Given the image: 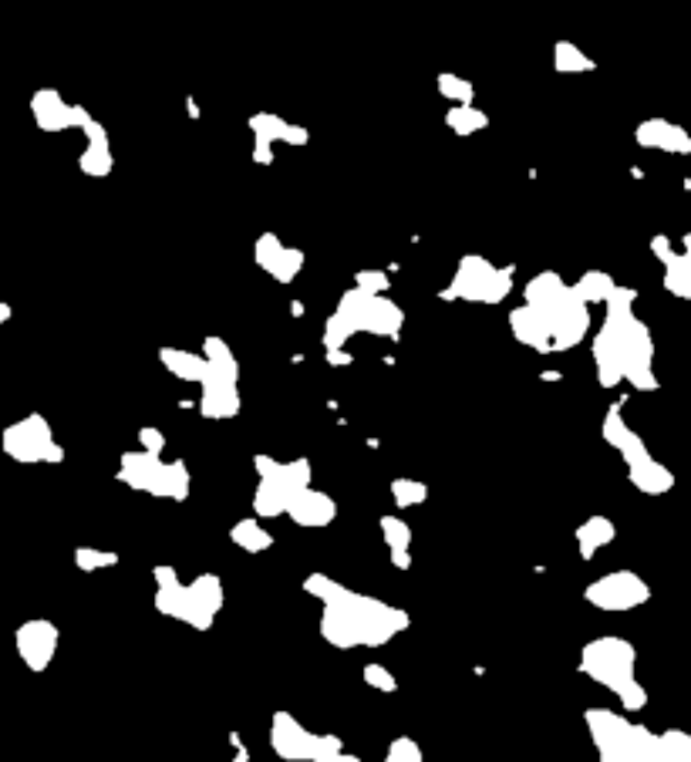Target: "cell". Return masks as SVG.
<instances>
[{
	"mask_svg": "<svg viewBox=\"0 0 691 762\" xmlns=\"http://www.w3.org/2000/svg\"><path fill=\"white\" fill-rule=\"evenodd\" d=\"M253 253H257V267L263 274L274 277L277 284H290V280L300 274V267H304V253L297 247H287V243L274 237V233H263Z\"/></svg>",
	"mask_w": 691,
	"mask_h": 762,
	"instance_id": "cell-19",
	"label": "cell"
},
{
	"mask_svg": "<svg viewBox=\"0 0 691 762\" xmlns=\"http://www.w3.org/2000/svg\"><path fill=\"white\" fill-rule=\"evenodd\" d=\"M607 317L594 338V365L600 385L611 388L617 381H627L634 388H658L654 378V341L634 314V290L617 287L604 301Z\"/></svg>",
	"mask_w": 691,
	"mask_h": 762,
	"instance_id": "cell-3",
	"label": "cell"
},
{
	"mask_svg": "<svg viewBox=\"0 0 691 762\" xmlns=\"http://www.w3.org/2000/svg\"><path fill=\"white\" fill-rule=\"evenodd\" d=\"M509 328L516 341L540 355L570 351L587 338L590 304L574 284L560 280L553 270H543L526 284V304L509 314Z\"/></svg>",
	"mask_w": 691,
	"mask_h": 762,
	"instance_id": "cell-1",
	"label": "cell"
},
{
	"mask_svg": "<svg viewBox=\"0 0 691 762\" xmlns=\"http://www.w3.org/2000/svg\"><path fill=\"white\" fill-rule=\"evenodd\" d=\"M81 132H85V139H88L85 152L78 156L81 172H85V176H95V179L108 176V172H112V166H115L112 145H108V132H105L95 119H88L85 125H81Z\"/></svg>",
	"mask_w": 691,
	"mask_h": 762,
	"instance_id": "cell-22",
	"label": "cell"
},
{
	"mask_svg": "<svg viewBox=\"0 0 691 762\" xmlns=\"http://www.w3.org/2000/svg\"><path fill=\"white\" fill-rule=\"evenodd\" d=\"M661 746H665V759H691V739L685 732H665Z\"/></svg>",
	"mask_w": 691,
	"mask_h": 762,
	"instance_id": "cell-33",
	"label": "cell"
},
{
	"mask_svg": "<svg viewBox=\"0 0 691 762\" xmlns=\"http://www.w3.org/2000/svg\"><path fill=\"white\" fill-rule=\"evenodd\" d=\"M604 439L611 442V446L624 456L627 476H631V483L638 486L641 493H648V496L668 493L671 483H675V476H671L668 469L651 456L641 435L624 422L621 405H614L611 412H607V419H604Z\"/></svg>",
	"mask_w": 691,
	"mask_h": 762,
	"instance_id": "cell-7",
	"label": "cell"
},
{
	"mask_svg": "<svg viewBox=\"0 0 691 762\" xmlns=\"http://www.w3.org/2000/svg\"><path fill=\"white\" fill-rule=\"evenodd\" d=\"M118 479L139 493L159 496V500H186L189 496V469L183 459L166 462L162 452H125Z\"/></svg>",
	"mask_w": 691,
	"mask_h": 762,
	"instance_id": "cell-9",
	"label": "cell"
},
{
	"mask_svg": "<svg viewBox=\"0 0 691 762\" xmlns=\"http://www.w3.org/2000/svg\"><path fill=\"white\" fill-rule=\"evenodd\" d=\"M392 496H395L398 510H408V506H415V503H425L429 489H425V483H415V479H395Z\"/></svg>",
	"mask_w": 691,
	"mask_h": 762,
	"instance_id": "cell-31",
	"label": "cell"
},
{
	"mask_svg": "<svg viewBox=\"0 0 691 762\" xmlns=\"http://www.w3.org/2000/svg\"><path fill=\"white\" fill-rule=\"evenodd\" d=\"M75 564L81 570H102V567H115L118 553L115 550H92V547H78L75 550Z\"/></svg>",
	"mask_w": 691,
	"mask_h": 762,
	"instance_id": "cell-32",
	"label": "cell"
},
{
	"mask_svg": "<svg viewBox=\"0 0 691 762\" xmlns=\"http://www.w3.org/2000/svg\"><path fill=\"white\" fill-rule=\"evenodd\" d=\"M365 682L375 685V688H381V692H395V688H398L395 678L388 675V668H381V665H368V668H365Z\"/></svg>",
	"mask_w": 691,
	"mask_h": 762,
	"instance_id": "cell-34",
	"label": "cell"
},
{
	"mask_svg": "<svg viewBox=\"0 0 691 762\" xmlns=\"http://www.w3.org/2000/svg\"><path fill=\"white\" fill-rule=\"evenodd\" d=\"M203 355L209 361L206 378L199 381L203 388V398H199V412L206 419H233L240 412V392H236V381H240V365H236L233 351L226 348V341L220 338H206Z\"/></svg>",
	"mask_w": 691,
	"mask_h": 762,
	"instance_id": "cell-10",
	"label": "cell"
},
{
	"mask_svg": "<svg viewBox=\"0 0 691 762\" xmlns=\"http://www.w3.org/2000/svg\"><path fill=\"white\" fill-rule=\"evenodd\" d=\"M634 658L638 655H634V648L624 638H597L584 648L580 671L621 698L627 712H634V709H644V702H648L644 688L638 685V678H634Z\"/></svg>",
	"mask_w": 691,
	"mask_h": 762,
	"instance_id": "cell-6",
	"label": "cell"
},
{
	"mask_svg": "<svg viewBox=\"0 0 691 762\" xmlns=\"http://www.w3.org/2000/svg\"><path fill=\"white\" fill-rule=\"evenodd\" d=\"M58 641H61V634H58V628H54V624H51L48 618L24 621L21 628L14 631L17 655H21V661L34 671V675H41V671L54 661Z\"/></svg>",
	"mask_w": 691,
	"mask_h": 762,
	"instance_id": "cell-16",
	"label": "cell"
},
{
	"mask_svg": "<svg viewBox=\"0 0 691 762\" xmlns=\"http://www.w3.org/2000/svg\"><path fill=\"white\" fill-rule=\"evenodd\" d=\"M381 533H385V547L392 553L395 567H412V530L398 516H381Z\"/></svg>",
	"mask_w": 691,
	"mask_h": 762,
	"instance_id": "cell-24",
	"label": "cell"
},
{
	"mask_svg": "<svg viewBox=\"0 0 691 762\" xmlns=\"http://www.w3.org/2000/svg\"><path fill=\"white\" fill-rule=\"evenodd\" d=\"M233 543L240 550H247V553H260V550H267V547H274V537H270L267 530L257 523V520H240L233 526Z\"/></svg>",
	"mask_w": 691,
	"mask_h": 762,
	"instance_id": "cell-27",
	"label": "cell"
},
{
	"mask_svg": "<svg viewBox=\"0 0 691 762\" xmlns=\"http://www.w3.org/2000/svg\"><path fill=\"white\" fill-rule=\"evenodd\" d=\"M402 324H405V314L392 297L354 284L348 294L341 297L338 311L327 317L324 348H344V341H351L354 334L398 338V334H402Z\"/></svg>",
	"mask_w": 691,
	"mask_h": 762,
	"instance_id": "cell-4",
	"label": "cell"
},
{
	"mask_svg": "<svg viewBox=\"0 0 691 762\" xmlns=\"http://www.w3.org/2000/svg\"><path fill=\"white\" fill-rule=\"evenodd\" d=\"M270 746L284 759H307V762H327L344 759V746L338 736H317V732L304 729L294 715L277 712L274 725H270Z\"/></svg>",
	"mask_w": 691,
	"mask_h": 762,
	"instance_id": "cell-14",
	"label": "cell"
},
{
	"mask_svg": "<svg viewBox=\"0 0 691 762\" xmlns=\"http://www.w3.org/2000/svg\"><path fill=\"white\" fill-rule=\"evenodd\" d=\"M7 317H11V307H7V304H0V324H4Z\"/></svg>",
	"mask_w": 691,
	"mask_h": 762,
	"instance_id": "cell-38",
	"label": "cell"
},
{
	"mask_svg": "<svg viewBox=\"0 0 691 762\" xmlns=\"http://www.w3.org/2000/svg\"><path fill=\"white\" fill-rule=\"evenodd\" d=\"M250 129H253V162H263V166L274 162V145L277 142H287V145H304L307 142L304 125H290L287 119H280V115H274V112L253 115Z\"/></svg>",
	"mask_w": 691,
	"mask_h": 762,
	"instance_id": "cell-17",
	"label": "cell"
},
{
	"mask_svg": "<svg viewBox=\"0 0 691 762\" xmlns=\"http://www.w3.org/2000/svg\"><path fill=\"white\" fill-rule=\"evenodd\" d=\"M439 92L449 98L452 105H466L476 98V85L459 75H439Z\"/></svg>",
	"mask_w": 691,
	"mask_h": 762,
	"instance_id": "cell-30",
	"label": "cell"
},
{
	"mask_svg": "<svg viewBox=\"0 0 691 762\" xmlns=\"http://www.w3.org/2000/svg\"><path fill=\"white\" fill-rule=\"evenodd\" d=\"M587 729L604 759H665L661 736H654L644 725L627 722L607 709H590Z\"/></svg>",
	"mask_w": 691,
	"mask_h": 762,
	"instance_id": "cell-8",
	"label": "cell"
},
{
	"mask_svg": "<svg viewBox=\"0 0 691 762\" xmlns=\"http://www.w3.org/2000/svg\"><path fill=\"white\" fill-rule=\"evenodd\" d=\"M0 446L14 462H24V466H34V462H61L65 459V449L54 439V429L44 415L31 412L24 419L11 422L0 435Z\"/></svg>",
	"mask_w": 691,
	"mask_h": 762,
	"instance_id": "cell-13",
	"label": "cell"
},
{
	"mask_svg": "<svg viewBox=\"0 0 691 762\" xmlns=\"http://www.w3.org/2000/svg\"><path fill=\"white\" fill-rule=\"evenodd\" d=\"M388 759H408V762H418L422 759V752H418V746L412 739H395L392 742V752H388Z\"/></svg>",
	"mask_w": 691,
	"mask_h": 762,
	"instance_id": "cell-36",
	"label": "cell"
},
{
	"mask_svg": "<svg viewBox=\"0 0 691 762\" xmlns=\"http://www.w3.org/2000/svg\"><path fill=\"white\" fill-rule=\"evenodd\" d=\"M31 115L38 122L41 132H68V129H81L92 115L85 112L81 105H71L61 98V92L54 88H41L31 98Z\"/></svg>",
	"mask_w": 691,
	"mask_h": 762,
	"instance_id": "cell-18",
	"label": "cell"
},
{
	"mask_svg": "<svg viewBox=\"0 0 691 762\" xmlns=\"http://www.w3.org/2000/svg\"><path fill=\"white\" fill-rule=\"evenodd\" d=\"M638 142L648 145V149H665V152H688L691 149L685 129H678V125H668V122H661V119L644 122L641 129H638Z\"/></svg>",
	"mask_w": 691,
	"mask_h": 762,
	"instance_id": "cell-23",
	"label": "cell"
},
{
	"mask_svg": "<svg viewBox=\"0 0 691 762\" xmlns=\"http://www.w3.org/2000/svg\"><path fill=\"white\" fill-rule=\"evenodd\" d=\"M553 54H557V71H567V75L570 71H594V61L570 41H560L557 48H553Z\"/></svg>",
	"mask_w": 691,
	"mask_h": 762,
	"instance_id": "cell-29",
	"label": "cell"
},
{
	"mask_svg": "<svg viewBox=\"0 0 691 762\" xmlns=\"http://www.w3.org/2000/svg\"><path fill=\"white\" fill-rule=\"evenodd\" d=\"M617 530L614 523L607 520V516H590V520L577 530V547H580V557H594V553L600 547H607V543H614Z\"/></svg>",
	"mask_w": 691,
	"mask_h": 762,
	"instance_id": "cell-25",
	"label": "cell"
},
{
	"mask_svg": "<svg viewBox=\"0 0 691 762\" xmlns=\"http://www.w3.org/2000/svg\"><path fill=\"white\" fill-rule=\"evenodd\" d=\"M253 462H257V473H260L257 496H253V510H257V516L287 513L290 500H294L304 486H311V462L307 459L277 462L270 456H257Z\"/></svg>",
	"mask_w": 691,
	"mask_h": 762,
	"instance_id": "cell-11",
	"label": "cell"
},
{
	"mask_svg": "<svg viewBox=\"0 0 691 762\" xmlns=\"http://www.w3.org/2000/svg\"><path fill=\"white\" fill-rule=\"evenodd\" d=\"M509 287H513V270L493 267L486 257H469L459 260V270L452 277V284L445 287V297H456V301L469 304H499L506 301Z\"/></svg>",
	"mask_w": 691,
	"mask_h": 762,
	"instance_id": "cell-12",
	"label": "cell"
},
{
	"mask_svg": "<svg viewBox=\"0 0 691 762\" xmlns=\"http://www.w3.org/2000/svg\"><path fill=\"white\" fill-rule=\"evenodd\" d=\"M307 594L324 604L321 634L334 648H381L398 631L408 628V614L398 607L375 601V597L354 594L341 587L338 580L311 574L304 580Z\"/></svg>",
	"mask_w": 691,
	"mask_h": 762,
	"instance_id": "cell-2",
	"label": "cell"
},
{
	"mask_svg": "<svg viewBox=\"0 0 691 762\" xmlns=\"http://www.w3.org/2000/svg\"><path fill=\"white\" fill-rule=\"evenodd\" d=\"M651 250L658 253L661 263H665V287L675 297H685V301H691V233L685 237V247H681V253L671 247L665 237L654 240Z\"/></svg>",
	"mask_w": 691,
	"mask_h": 762,
	"instance_id": "cell-20",
	"label": "cell"
},
{
	"mask_svg": "<svg viewBox=\"0 0 691 762\" xmlns=\"http://www.w3.org/2000/svg\"><path fill=\"white\" fill-rule=\"evenodd\" d=\"M354 284L365 287V290H378V294H385V290H388V277L381 274V270H361V274L354 277Z\"/></svg>",
	"mask_w": 691,
	"mask_h": 762,
	"instance_id": "cell-35",
	"label": "cell"
},
{
	"mask_svg": "<svg viewBox=\"0 0 691 762\" xmlns=\"http://www.w3.org/2000/svg\"><path fill=\"white\" fill-rule=\"evenodd\" d=\"M445 125H449L452 132L466 139V135H476V132L486 129V125H489V115L483 112V108L472 105V102H466V105H452L449 115H445Z\"/></svg>",
	"mask_w": 691,
	"mask_h": 762,
	"instance_id": "cell-26",
	"label": "cell"
},
{
	"mask_svg": "<svg viewBox=\"0 0 691 762\" xmlns=\"http://www.w3.org/2000/svg\"><path fill=\"white\" fill-rule=\"evenodd\" d=\"M156 580V607L166 618H176L196 631H206L223 607V584L216 574H199L193 580H179L172 567L152 570Z\"/></svg>",
	"mask_w": 691,
	"mask_h": 762,
	"instance_id": "cell-5",
	"label": "cell"
},
{
	"mask_svg": "<svg viewBox=\"0 0 691 762\" xmlns=\"http://www.w3.org/2000/svg\"><path fill=\"white\" fill-rule=\"evenodd\" d=\"M584 597H587V604L600 607V611L617 614V611H634V607H641L651 597V591L638 574H631V570H614V574L594 580V584L584 591Z\"/></svg>",
	"mask_w": 691,
	"mask_h": 762,
	"instance_id": "cell-15",
	"label": "cell"
},
{
	"mask_svg": "<svg viewBox=\"0 0 691 762\" xmlns=\"http://www.w3.org/2000/svg\"><path fill=\"white\" fill-rule=\"evenodd\" d=\"M139 439H142V446L149 449V452H162V449H166V435H162L159 429H142Z\"/></svg>",
	"mask_w": 691,
	"mask_h": 762,
	"instance_id": "cell-37",
	"label": "cell"
},
{
	"mask_svg": "<svg viewBox=\"0 0 691 762\" xmlns=\"http://www.w3.org/2000/svg\"><path fill=\"white\" fill-rule=\"evenodd\" d=\"M287 516L297 526H327L338 516V506H334V500L327 493H317V489L304 486L294 500H290Z\"/></svg>",
	"mask_w": 691,
	"mask_h": 762,
	"instance_id": "cell-21",
	"label": "cell"
},
{
	"mask_svg": "<svg viewBox=\"0 0 691 762\" xmlns=\"http://www.w3.org/2000/svg\"><path fill=\"white\" fill-rule=\"evenodd\" d=\"M574 287H577V294L584 297L587 304H604L607 297H611L614 290H617L614 280L607 277V274H600V270H590V274L580 277Z\"/></svg>",
	"mask_w": 691,
	"mask_h": 762,
	"instance_id": "cell-28",
	"label": "cell"
}]
</instances>
